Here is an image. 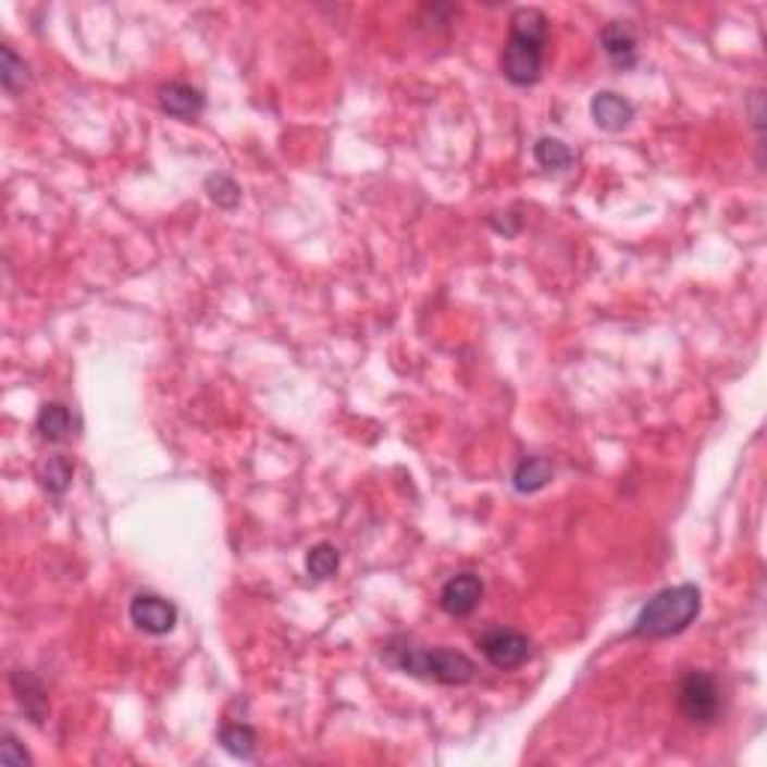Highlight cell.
Listing matches in <instances>:
<instances>
[{"label": "cell", "mask_w": 767, "mask_h": 767, "mask_svg": "<svg viewBox=\"0 0 767 767\" xmlns=\"http://www.w3.org/2000/svg\"><path fill=\"white\" fill-rule=\"evenodd\" d=\"M381 659L403 675H411L420 681H435L441 686H465L477 678L474 659L465 657L462 651L423 647L411 642L408 635H393L381 651Z\"/></svg>", "instance_id": "6da1fadb"}, {"label": "cell", "mask_w": 767, "mask_h": 767, "mask_svg": "<svg viewBox=\"0 0 767 767\" xmlns=\"http://www.w3.org/2000/svg\"><path fill=\"white\" fill-rule=\"evenodd\" d=\"M548 18L536 7H519L510 15V37L500 51V75L512 87H534L543 78Z\"/></svg>", "instance_id": "7a4b0ae2"}, {"label": "cell", "mask_w": 767, "mask_h": 767, "mask_svg": "<svg viewBox=\"0 0 767 767\" xmlns=\"http://www.w3.org/2000/svg\"><path fill=\"white\" fill-rule=\"evenodd\" d=\"M698 611H702V591L698 587L690 585V582L686 585L663 587L635 615L630 635H635V639H671V635H681L690 623H695Z\"/></svg>", "instance_id": "3957f363"}, {"label": "cell", "mask_w": 767, "mask_h": 767, "mask_svg": "<svg viewBox=\"0 0 767 767\" xmlns=\"http://www.w3.org/2000/svg\"><path fill=\"white\" fill-rule=\"evenodd\" d=\"M678 710L693 726H710L722 714V690L717 678L705 669L683 671L678 681Z\"/></svg>", "instance_id": "277c9868"}, {"label": "cell", "mask_w": 767, "mask_h": 767, "mask_svg": "<svg viewBox=\"0 0 767 767\" xmlns=\"http://www.w3.org/2000/svg\"><path fill=\"white\" fill-rule=\"evenodd\" d=\"M477 647L500 671L519 669L531 659V639L512 627H492L477 639Z\"/></svg>", "instance_id": "5b68a950"}, {"label": "cell", "mask_w": 767, "mask_h": 767, "mask_svg": "<svg viewBox=\"0 0 767 767\" xmlns=\"http://www.w3.org/2000/svg\"><path fill=\"white\" fill-rule=\"evenodd\" d=\"M129 621L147 635H169L177 627V606L159 594H135L129 603Z\"/></svg>", "instance_id": "8992f818"}, {"label": "cell", "mask_w": 767, "mask_h": 767, "mask_svg": "<svg viewBox=\"0 0 767 767\" xmlns=\"http://www.w3.org/2000/svg\"><path fill=\"white\" fill-rule=\"evenodd\" d=\"M483 594H486V587H483V579L477 572H459L441 587L438 603L450 618H468V615H474L480 609Z\"/></svg>", "instance_id": "52a82bcc"}, {"label": "cell", "mask_w": 767, "mask_h": 767, "mask_svg": "<svg viewBox=\"0 0 767 767\" xmlns=\"http://www.w3.org/2000/svg\"><path fill=\"white\" fill-rule=\"evenodd\" d=\"M159 109L165 111L169 117L183 123L198 121L205 109H208V99L198 87L186 85V82H169V85H159L157 90Z\"/></svg>", "instance_id": "ba28073f"}, {"label": "cell", "mask_w": 767, "mask_h": 767, "mask_svg": "<svg viewBox=\"0 0 767 767\" xmlns=\"http://www.w3.org/2000/svg\"><path fill=\"white\" fill-rule=\"evenodd\" d=\"M599 46L615 70H633L639 63V34L630 22H609L599 30Z\"/></svg>", "instance_id": "9c48e42d"}, {"label": "cell", "mask_w": 767, "mask_h": 767, "mask_svg": "<svg viewBox=\"0 0 767 767\" xmlns=\"http://www.w3.org/2000/svg\"><path fill=\"white\" fill-rule=\"evenodd\" d=\"M10 686H13L15 702L25 710V717L34 726H42L49 719V693H46V686H42L37 675L27 669H15L10 675Z\"/></svg>", "instance_id": "30bf717a"}, {"label": "cell", "mask_w": 767, "mask_h": 767, "mask_svg": "<svg viewBox=\"0 0 767 767\" xmlns=\"http://www.w3.org/2000/svg\"><path fill=\"white\" fill-rule=\"evenodd\" d=\"M591 117L603 133H621L635 117V106L615 90H599L591 99Z\"/></svg>", "instance_id": "8fae6325"}, {"label": "cell", "mask_w": 767, "mask_h": 767, "mask_svg": "<svg viewBox=\"0 0 767 767\" xmlns=\"http://www.w3.org/2000/svg\"><path fill=\"white\" fill-rule=\"evenodd\" d=\"M73 429H75V420L66 405L46 403L42 408H39L37 432L42 441H49V444H63V441L73 438Z\"/></svg>", "instance_id": "7c38bea8"}, {"label": "cell", "mask_w": 767, "mask_h": 767, "mask_svg": "<svg viewBox=\"0 0 767 767\" xmlns=\"http://www.w3.org/2000/svg\"><path fill=\"white\" fill-rule=\"evenodd\" d=\"M552 477H555V468H552L548 459H543V456H528V459H522V462L516 465V471H512V488H516L519 495H534V492H540V488H546L548 483H552Z\"/></svg>", "instance_id": "4fadbf2b"}, {"label": "cell", "mask_w": 767, "mask_h": 767, "mask_svg": "<svg viewBox=\"0 0 767 767\" xmlns=\"http://www.w3.org/2000/svg\"><path fill=\"white\" fill-rule=\"evenodd\" d=\"M37 477L49 495H66L70 486H73L75 462L70 456H49V459L37 468Z\"/></svg>", "instance_id": "5bb4252c"}, {"label": "cell", "mask_w": 767, "mask_h": 767, "mask_svg": "<svg viewBox=\"0 0 767 767\" xmlns=\"http://www.w3.org/2000/svg\"><path fill=\"white\" fill-rule=\"evenodd\" d=\"M220 743L228 755L240 758V762H249V758H256L258 734L256 729L246 726V722H228V726H222L220 729Z\"/></svg>", "instance_id": "9a60e30c"}, {"label": "cell", "mask_w": 767, "mask_h": 767, "mask_svg": "<svg viewBox=\"0 0 767 767\" xmlns=\"http://www.w3.org/2000/svg\"><path fill=\"white\" fill-rule=\"evenodd\" d=\"M0 85H3V90H7L10 97L22 94V90L30 85V73H27L25 58H18V51H15L13 46H3V49H0Z\"/></svg>", "instance_id": "2e32d148"}, {"label": "cell", "mask_w": 767, "mask_h": 767, "mask_svg": "<svg viewBox=\"0 0 767 767\" xmlns=\"http://www.w3.org/2000/svg\"><path fill=\"white\" fill-rule=\"evenodd\" d=\"M534 159L540 169L546 171H567L576 162V153L570 147L564 145L560 138H552V135H543L540 141L534 145Z\"/></svg>", "instance_id": "e0dca14e"}, {"label": "cell", "mask_w": 767, "mask_h": 767, "mask_svg": "<svg viewBox=\"0 0 767 767\" xmlns=\"http://www.w3.org/2000/svg\"><path fill=\"white\" fill-rule=\"evenodd\" d=\"M306 570L312 579H330L339 570V548L333 543H318L306 552Z\"/></svg>", "instance_id": "ac0fdd59"}, {"label": "cell", "mask_w": 767, "mask_h": 767, "mask_svg": "<svg viewBox=\"0 0 767 767\" xmlns=\"http://www.w3.org/2000/svg\"><path fill=\"white\" fill-rule=\"evenodd\" d=\"M205 189H208L210 201L222 210H234L240 205V196H244L237 181L228 177V174H210L208 181H205Z\"/></svg>", "instance_id": "d6986e66"}, {"label": "cell", "mask_w": 767, "mask_h": 767, "mask_svg": "<svg viewBox=\"0 0 767 767\" xmlns=\"http://www.w3.org/2000/svg\"><path fill=\"white\" fill-rule=\"evenodd\" d=\"M0 762L10 767H25L34 765V755L27 753L25 746L18 743L13 731H3V741H0Z\"/></svg>", "instance_id": "ffe728a7"}]
</instances>
